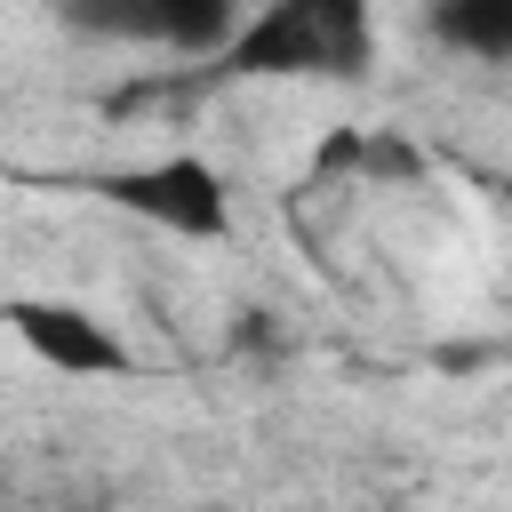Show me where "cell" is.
I'll list each match as a JSON object with an SVG mask.
<instances>
[{
  "label": "cell",
  "instance_id": "5b68a950",
  "mask_svg": "<svg viewBox=\"0 0 512 512\" xmlns=\"http://www.w3.org/2000/svg\"><path fill=\"white\" fill-rule=\"evenodd\" d=\"M432 32H440L456 56L504 64V56H512V0H432Z\"/></svg>",
  "mask_w": 512,
  "mask_h": 512
},
{
  "label": "cell",
  "instance_id": "3957f363",
  "mask_svg": "<svg viewBox=\"0 0 512 512\" xmlns=\"http://www.w3.org/2000/svg\"><path fill=\"white\" fill-rule=\"evenodd\" d=\"M64 24L88 40H136L176 56H216L240 24V0H64Z\"/></svg>",
  "mask_w": 512,
  "mask_h": 512
},
{
  "label": "cell",
  "instance_id": "7a4b0ae2",
  "mask_svg": "<svg viewBox=\"0 0 512 512\" xmlns=\"http://www.w3.org/2000/svg\"><path fill=\"white\" fill-rule=\"evenodd\" d=\"M96 192L176 240H224L232 232V192L224 176L200 160V152H168V160H136V168H112L96 176Z\"/></svg>",
  "mask_w": 512,
  "mask_h": 512
},
{
  "label": "cell",
  "instance_id": "277c9868",
  "mask_svg": "<svg viewBox=\"0 0 512 512\" xmlns=\"http://www.w3.org/2000/svg\"><path fill=\"white\" fill-rule=\"evenodd\" d=\"M0 320L16 328V344H24L40 368H56V376H72V384L136 376V352H128L88 304H64V296H8Z\"/></svg>",
  "mask_w": 512,
  "mask_h": 512
},
{
  "label": "cell",
  "instance_id": "6da1fadb",
  "mask_svg": "<svg viewBox=\"0 0 512 512\" xmlns=\"http://www.w3.org/2000/svg\"><path fill=\"white\" fill-rule=\"evenodd\" d=\"M376 64L368 0H264L216 48V80H360Z\"/></svg>",
  "mask_w": 512,
  "mask_h": 512
}]
</instances>
